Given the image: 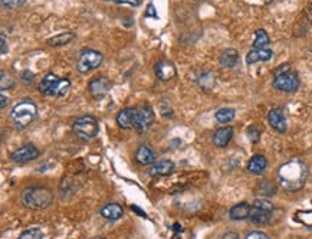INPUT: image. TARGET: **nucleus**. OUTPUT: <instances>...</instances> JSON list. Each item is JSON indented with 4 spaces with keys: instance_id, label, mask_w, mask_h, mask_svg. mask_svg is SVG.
I'll return each mask as SVG.
<instances>
[{
    "instance_id": "obj_17",
    "label": "nucleus",
    "mask_w": 312,
    "mask_h": 239,
    "mask_svg": "<svg viewBox=\"0 0 312 239\" xmlns=\"http://www.w3.org/2000/svg\"><path fill=\"white\" fill-rule=\"evenodd\" d=\"M268 167V160L263 155H255L248 162V171L252 175H262Z\"/></svg>"
},
{
    "instance_id": "obj_26",
    "label": "nucleus",
    "mask_w": 312,
    "mask_h": 239,
    "mask_svg": "<svg viewBox=\"0 0 312 239\" xmlns=\"http://www.w3.org/2000/svg\"><path fill=\"white\" fill-rule=\"evenodd\" d=\"M214 82H216V79H214L213 74H212V72H203V74H202L197 79V84L200 85L202 88H205V90L212 88V86L214 85Z\"/></svg>"
},
{
    "instance_id": "obj_15",
    "label": "nucleus",
    "mask_w": 312,
    "mask_h": 239,
    "mask_svg": "<svg viewBox=\"0 0 312 239\" xmlns=\"http://www.w3.org/2000/svg\"><path fill=\"white\" fill-rule=\"evenodd\" d=\"M175 166L171 160H160V162L154 163L150 169V175L151 176H168L174 171Z\"/></svg>"
},
{
    "instance_id": "obj_8",
    "label": "nucleus",
    "mask_w": 312,
    "mask_h": 239,
    "mask_svg": "<svg viewBox=\"0 0 312 239\" xmlns=\"http://www.w3.org/2000/svg\"><path fill=\"white\" fill-rule=\"evenodd\" d=\"M104 61V56L102 54H99L98 51H94V49H84L78 62H76V70L79 71L81 74H88L91 71L97 70L98 67H101V63Z\"/></svg>"
},
{
    "instance_id": "obj_2",
    "label": "nucleus",
    "mask_w": 312,
    "mask_h": 239,
    "mask_svg": "<svg viewBox=\"0 0 312 239\" xmlns=\"http://www.w3.org/2000/svg\"><path fill=\"white\" fill-rule=\"evenodd\" d=\"M23 206L33 210H42L46 209L52 201H54V193L51 189L42 187V186H35V187H28L22 192L20 196Z\"/></svg>"
},
{
    "instance_id": "obj_14",
    "label": "nucleus",
    "mask_w": 312,
    "mask_h": 239,
    "mask_svg": "<svg viewBox=\"0 0 312 239\" xmlns=\"http://www.w3.org/2000/svg\"><path fill=\"white\" fill-rule=\"evenodd\" d=\"M155 75L160 81H170L175 75L174 65L170 61H159L155 65Z\"/></svg>"
},
{
    "instance_id": "obj_9",
    "label": "nucleus",
    "mask_w": 312,
    "mask_h": 239,
    "mask_svg": "<svg viewBox=\"0 0 312 239\" xmlns=\"http://www.w3.org/2000/svg\"><path fill=\"white\" fill-rule=\"evenodd\" d=\"M154 123V113L150 107L136 108L132 128L138 133H145Z\"/></svg>"
},
{
    "instance_id": "obj_32",
    "label": "nucleus",
    "mask_w": 312,
    "mask_h": 239,
    "mask_svg": "<svg viewBox=\"0 0 312 239\" xmlns=\"http://www.w3.org/2000/svg\"><path fill=\"white\" fill-rule=\"evenodd\" d=\"M20 78H22L23 81H26V82H32L35 79V74L32 71H23Z\"/></svg>"
},
{
    "instance_id": "obj_30",
    "label": "nucleus",
    "mask_w": 312,
    "mask_h": 239,
    "mask_svg": "<svg viewBox=\"0 0 312 239\" xmlns=\"http://www.w3.org/2000/svg\"><path fill=\"white\" fill-rule=\"evenodd\" d=\"M244 239H269V236H268L265 232L252 231V232H249L248 235H246V238H244Z\"/></svg>"
},
{
    "instance_id": "obj_25",
    "label": "nucleus",
    "mask_w": 312,
    "mask_h": 239,
    "mask_svg": "<svg viewBox=\"0 0 312 239\" xmlns=\"http://www.w3.org/2000/svg\"><path fill=\"white\" fill-rule=\"evenodd\" d=\"M271 42L269 39V35L266 33V31L263 29H258L255 32V40H253V48L256 49H260V48H266Z\"/></svg>"
},
{
    "instance_id": "obj_21",
    "label": "nucleus",
    "mask_w": 312,
    "mask_h": 239,
    "mask_svg": "<svg viewBox=\"0 0 312 239\" xmlns=\"http://www.w3.org/2000/svg\"><path fill=\"white\" fill-rule=\"evenodd\" d=\"M233 137V128L232 127H221L214 133L213 143L217 147H226Z\"/></svg>"
},
{
    "instance_id": "obj_37",
    "label": "nucleus",
    "mask_w": 312,
    "mask_h": 239,
    "mask_svg": "<svg viewBox=\"0 0 312 239\" xmlns=\"http://www.w3.org/2000/svg\"><path fill=\"white\" fill-rule=\"evenodd\" d=\"M263 2H265V3H269V2H271V0H263Z\"/></svg>"
},
{
    "instance_id": "obj_34",
    "label": "nucleus",
    "mask_w": 312,
    "mask_h": 239,
    "mask_svg": "<svg viewBox=\"0 0 312 239\" xmlns=\"http://www.w3.org/2000/svg\"><path fill=\"white\" fill-rule=\"evenodd\" d=\"M0 42H2V55H6L8 54V44H6V35L5 33H2Z\"/></svg>"
},
{
    "instance_id": "obj_5",
    "label": "nucleus",
    "mask_w": 312,
    "mask_h": 239,
    "mask_svg": "<svg viewBox=\"0 0 312 239\" xmlns=\"http://www.w3.org/2000/svg\"><path fill=\"white\" fill-rule=\"evenodd\" d=\"M274 86L282 93H295L299 88V77L289 65H281L274 71Z\"/></svg>"
},
{
    "instance_id": "obj_10",
    "label": "nucleus",
    "mask_w": 312,
    "mask_h": 239,
    "mask_svg": "<svg viewBox=\"0 0 312 239\" xmlns=\"http://www.w3.org/2000/svg\"><path fill=\"white\" fill-rule=\"evenodd\" d=\"M39 157V150L38 147L33 146V144H25L20 148H17L16 151L12 153L10 156V160L17 164H23V163L32 162L35 159Z\"/></svg>"
},
{
    "instance_id": "obj_24",
    "label": "nucleus",
    "mask_w": 312,
    "mask_h": 239,
    "mask_svg": "<svg viewBox=\"0 0 312 239\" xmlns=\"http://www.w3.org/2000/svg\"><path fill=\"white\" fill-rule=\"evenodd\" d=\"M235 116H236V111L233 108H220L216 113V120L221 124H228L232 120H235Z\"/></svg>"
},
{
    "instance_id": "obj_27",
    "label": "nucleus",
    "mask_w": 312,
    "mask_h": 239,
    "mask_svg": "<svg viewBox=\"0 0 312 239\" xmlns=\"http://www.w3.org/2000/svg\"><path fill=\"white\" fill-rule=\"evenodd\" d=\"M19 239H43V232L38 228H32L28 231H23Z\"/></svg>"
},
{
    "instance_id": "obj_36",
    "label": "nucleus",
    "mask_w": 312,
    "mask_h": 239,
    "mask_svg": "<svg viewBox=\"0 0 312 239\" xmlns=\"http://www.w3.org/2000/svg\"><path fill=\"white\" fill-rule=\"evenodd\" d=\"M0 100H2V108L5 110V108L8 107V104H9L8 97H6L5 94H2V95H0Z\"/></svg>"
},
{
    "instance_id": "obj_33",
    "label": "nucleus",
    "mask_w": 312,
    "mask_h": 239,
    "mask_svg": "<svg viewBox=\"0 0 312 239\" xmlns=\"http://www.w3.org/2000/svg\"><path fill=\"white\" fill-rule=\"evenodd\" d=\"M114 3L118 5H129V6H138L140 5V0H111Z\"/></svg>"
},
{
    "instance_id": "obj_29",
    "label": "nucleus",
    "mask_w": 312,
    "mask_h": 239,
    "mask_svg": "<svg viewBox=\"0 0 312 239\" xmlns=\"http://www.w3.org/2000/svg\"><path fill=\"white\" fill-rule=\"evenodd\" d=\"M248 136H249V139L252 140V143L256 144L259 141V139H260V132H259L255 125H252V127H249V130H248Z\"/></svg>"
},
{
    "instance_id": "obj_38",
    "label": "nucleus",
    "mask_w": 312,
    "mask_h": 239,
    "mask_svg": "<svg viewBox=\"0 0 312 239\" xmlns=\"http://www.w3.org/2000/svg\"><path fill=\"white\" fill-rule=\"evenodd\" d=\"M94 239H104V238H94Z\"/></svg>"
},
{
    "instance_id": "obj_11",
    "label": "nucleus",
    "mask_w": 312,
    "mask_h": 239,
    "mask_svg": "<svg viewBox=\"0 0 312 239\" xmlns=\"http://www.w3.org/2000/svg\"><path fill=\"white\" fill-rule=\"evenodd\" d=\"M109 86H111V82H109L108 78L97 77L94 78L91 82L88 84V91H90V94L95 100H101V98H104L108 94Z\"/></svg>"
},
{
    "instance_id": "obj_31",
    "label": "nucleus",
    "mask_w": 312,
    "mask_h": 239,
    "mask_svg": "<svg viewBox=\"0 0 312 239\" xmlns=\"http://www.w3.org/2000/svg\"><path fill=\"white\" fill-rule=\"evenodd\" d=\"M144 15H145V17H152V19H157V17H159V13H157V10H155V8H154V5H152V3H150V5H148V8L145 9Z\"/></svg>"
},
{
    "instance_id": "obj_35",
    "label": "nucleus",
    "mask_w": 312,
    "mask_h": 239,
    "mask_svg": "<svg viewBox=\"0 0 312 239\" xmlns=\"http://www.w3.org/2000/svg\"><path fill=\"white\" fill-rule=\"evenodd\" d=\"M219 239H239V235H237V232L229 231L226 233H223Z\"/></svg>"
},
{
    "instance_id": "obj_7",
    "label": "nucleus",
    "mask_w": 312,
    "mask_h": 239,
    "mask_svg": "<svg viewBox=\"0 0 312 239\" xmlns=\"http://www.w3.org/2000/svg\"><path fill=\"white\" fill-rule=\"evenodd\" d=\"M99 132V125L97 118L92 116H82L76 118L74 123V133L79 139L91 140L97 137Z\"/></svg>"
},
{
    "instance_id": "obj_19",
    "label": "nucleus",
    "mask_w": 312,
    "mask_h": 239,
    "mask_svg": "<svg viewBox=\"0 0 312 239\" xmlns=\"http://www.w3.org/2000/svg\"><path fill=\"white\" fill-rule=\"evenodd\" d=\"M251 205L246 203V202H242V203H237L233 208L230 209L229 212V216L232 221H244L248 219L249 215H251Z\"/></svg>"
},
{
    "instance_id": "obj_16",
    "label": "nucleus",
    "mask_w": 312,
    "mask_h": 239,
    "mask_svg": "<svg viewBox=\"0 0 312 239\" xmlns=\"http://www.w3.org/2000/svg\"><path fill=\"white\" fill-rule=\"evenodd\" d=\"M136 160L141 166H148V164H152L155 162V153L151 147L143 144V146L138 147V150L136 151Z\"/></svg>"
},
{
    "instance_id": "obj_18",
    "label": "nucleus",
    "mask_w": 312,
    "mask_h": 239,
    "mask_svg": "<svg viewBox=\"0 0 312 239\" xmlns=\"http://www.w3.org/2000/svg\"><path fill=\"white\" fill-rule=\"evenodd\" d=\"M134 111L136 108H124L117 116V124L124 130H129L134 125Z\"/></svg>"
},
{
    "instance_id": "obj_13",
    "label": "nucleus",
    "mask_w": 312,
    "mask_h": 239,
    "mask_svg": "<svg viewBox=\"0 0 312 239\" xmlns=\"http://www.w3.org/2000/svg\"><path fill=\"white\" fill-rule=\"evenodd\" d=\"M272 55H274V52L269 48H260V49L253 48L251 52L246 55V63L253 65L256 62H266L272 58Z\"/></svg>"
},
{
    "instance_id": "obj_6",
    "label": "nucleus",
    "mask_w": 312,
    "mask_h": 239,
    "mask_svg": "<svg viewBox=\"0 0 312 239\" xmlns=\"http://www.w3.org/2000/svg\"><path fill=\"white\" fill-rule=\"evenodd\" d=\"M274 205L269 201L259 199L252 205L249 219L253 225H268L274 215Z\"/></svg>"
},
{
    "instance_id": "obj_4",
    "label": "nucleus",
    "mask_w": 312,
    "mask_h": 239,
    "mask_svg": "<svg viewBox=\"0 0 312 239\" xmlns=\"http://www.w3.org/2000/svg\"><path fill=\"white\" fill-rule=\"evenodd\" d=\"M71 90V81L68 78H59L52 72L46 74L42 82L39 85V91L46 97H55L61 98L65 97Z\"/></svg>"
},
{
    "instance_id": "obj_12",
    "label": "nucleus",
    "mask_w": 312,
    "mask_h": 239,
    "mask_svg": "<svg viewBox=\"0 0 312 239\" xmlns=\"http://www.w3.org/2000/svg\"><path fill=\"white\" fill-rule=\"evenodd\" d=\"M268 121L271 124V127L274 128L275 132L278 133H285L288 128V124H286V118L285 114L282 111V108H272L268 114Z\"/></svg>"
},
{
    "instance_id": "obj_28",
    "label": "nucleus",
    "mask_w": 312,
    "mask_h": 239,
    "mask_svg": "<svg viewBox=\"0 0 312 239\" xmlns=\"http://www.w3.org/2000/svg\"><path fill=\"white\" fill-rule=\"evenodd\" d=\"M2 91H5V90H8V88H12L13 85H15V79L12 78V75L10 74H8V72H5V71H2Z\"/></svg>"
},
{
    "instance_id": "obj_22",
    "label": "nucleus",
    "mask_w": 312,
    "mask_h": 239,
    "mask_svg": "<svg viewBox=\"0 0 312 239\" xmlns=\"http://www.w3.org/2000/svg\"><path fill=\"white\" fill-rule=\"evenodd\" d=\"M219 62H220L221 67L225 68H233L236 67L237 62H239V54H237L236 49H225L219 56Z\"/></svg>"
},
{
    "instance_id": "obj_23",
    "label": "nucleus",
    "mask_w": 312,
    "mask_h": 239,
    "mask_svg": "<svg viewBox=\"0 0 312 239\" xmlns=\"http://www.w3.org/2000/svg\"><path fill=\"white\" fill-rule=\"evenodd\" d=\"M74 38H75V33H72V32H65V33H59V35H56V36L49 38L46 40V44H48L49 47H54V48L63 47V45L69 44Z\"/></svg>"
},
{
    "instance_id": "obj_1",
    "label": "nucleus",
    "mask_w": 312,
    "mask_h": 239,
    "mask_svg": "<svg viewBox=\"0 0 312 239\" xmlns=\"http://www.w3.org/2000/svg\"><path fill=\"white\" fill-rule=\"evenodd\" d=\"M308 176V167L302 160H289L283 163L278 170V179L281 186L288 192H297L304 187Z\"/></svg>"
},
{
    "instance_id": "obj_20",
    "label": "nucleus",
    "mask_w": 312,
    "mask_h": 239,
    "mask_svg": "<svg viewBox=\"0 0 312 239\" xmlns=\"http://www.w3.org/2000/svg\"><path fill=\"white\" fill-rule=\"evenodd\" d=\"M101 216H104L108 221H117L120 219L124 215V209H122L121 205L118 203H108L104 208L99 210Z\"/></svg>"
},
{
    "instance_id": "obj_3",
    "label": "nucleus",
    "mask_w": 312,
    "mask_h": 239,
    "mask_svg": "<svg viewBox=\"0 0 312 239\" xmlns=\"http://www.w3.org/2000/svg\"><path fill=\"white\" fill-rule=\"evenodd\" d=\"M36 117H38V107L31 100L19 101L15 107L12 108V113H10V120L19 130L26 128Z\"/></svg>"
}]
</instances>
